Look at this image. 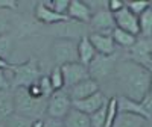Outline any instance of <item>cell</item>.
Here are the masks:
<instances>
[{"mask_svg": "<svg viewBox=\"0 0 152 127\" xmlns=\"http://www.w3.org/2000/svg\"><path fill=\"white\" fill-rule=\"evenodd\" d=\"M151 73V70L129 59H125L117 62L113 76L119 91L122 92V97L131 98L134 101H142L143 97L149 92Z\"/></svg>", "mask_w": 152, "mask_h": 127, "instance_id": "obj_1", "label": "cell"}, {"mask_svg": "<svg viewBox=\"0 0 152 127\" xmlns=\"http://www.w3.org/2000/svg\"><path fill=\"white\" fill-rule=\"evenodd\" d=\"M12 91L15 113L31 120H44L47 110V98H35L29 94L28 88H15Z\"/></svg>", "mask_w": 152, "mask_h": 127, "instance_id": "obj_2", "label": "cell"}, {"mask_svg": "<svg viewBox=\"0 0 152 127\" xmlns=\"http://www.w3.org/2000/svg\"><path fill=\"white\" fill-rule=\"evenodd\" d=\"M9 71L12 76L11 89H15V88H28V86L37 83L43 76L40 62H38L37 58H29L28 61L20 62V64L11 62Z\"/></svg>", "mask_w": 152, "mask_h": 127, "instance_id": "obj_3", "label": "cell"}, {"mask_svg": "<svg viewBox=\"0 0 152 127\" xmlns=\"http://www.w3.org/2000/svg\"><path fill=\"white\" fill-rule=\"evenodd\" d=\"M117 62H119L117 53H114L111 56L96 55L94 59L88 64V74H90V79L96 80L97 83L102 82V80H107L110 76H113Z\"/></svg>", "mask_w": 152, "mask_h": 127, "instance_id": "obj_4", "label": "cell"}, {"mask_svg": "<svg viewBox=\"0 0 152 127\" xmlns=\"http://www.w3.org/2000/svg\"><path fill=\"white\" fill-rule=\"evenodd\" d=\"M52 56L58 67H62L72 62H79L78 43L72 38H58L52 44Z\"/></svg>", "mask_w": 152, "mask_h": 127, "instance_id": "obj_5", "label": "cell"}, {"mask_svg": "<svg viewBox=\"0 0 152 127\" xmlns=\"http://www.w3.org/2000/svg\"><path fill=\"white\" fill-rule=\"evenodd\" d=\"M73 108V101L67 92V89L53 91V94L47 98V110L46 117L55 118V120H64V117Z\"/></svg>", "mask_w": 152, "mask_h": 127, "instance_id": "obj_6", "label": "cell"}, {"mask_svg": "<svg viewBox=\"0 0 152 127\" xmlns=\"http://www.w3.org/2000/svg\"><path fill=\"white\" fill-rule=\"evenodd\" d=\"M129 61L152 71V38H137L131 48H128Z\"/></svg>", "mask_w": 152, "mask_h": 127, "instance_id": "obj_7", "label": "cell"}, {"mask_svg": "<svg viewBox=\"0 0 152 127\" xmlns=\"http://www.w3.org/2000/svg\"><path fill=\"white\" fill-rule=\"evenodd\" d=\"M88 24H90V29L93 33H105V35H113V30L116 27L114 15L107 8L93 12Z\"/></svg>", "mask_w": 152, "mask_h": 127, "instance_id": "obj_8", "label": "cell"}, {"mask_svg": "<svg viewBox=\"0 0 152 127\" xmlns=\"http://www.w3.org/2000/svg\"><path fill=\"white\" fill-rule=\"evenodd\" d=\"M62 76H64V83H66V89L72 88L75 85H78L87 79H90L88 74V67L82 65L81 62H72V64H66L61 67Z\"/></svg>", "mask_w": 152, "mask_h": 127, "instance_id": "obj_9", "label": "cell"}, {"mask_svg": "<svg viewBox=\"0 0 152 127\" xmlns=\"http://www.w3.org/2000/svg\"><path fill=\"white\" fill-rule=\"evenodd\" d=\"M114 21H116V27L122 29V30H126L135 36L140 35V27H138V17L135 14H132V12L126 8L120 9L119 12H116L114 14Z\"/></svg>", "mask_w": 152, "mask_h": 127, "instance_id": "obj_10", "label": "cell"}, {"mask_svg": "<svg viewBox=\"0 0 152 127\" xmlns=\"http://www.w3.org/2000/svg\"><path fill=\"white\" fill-rule=\"evenodd\" d=\"M34 17L37 21H40L41 24L46 26H52V24H61V23H67L70 21L67 15H61L56 14L52 9H49L44 2H38L34 8Z\"/></svg>", "mask_w": 152, "mask_h": 127, "instance_id": "obj_11", "label": "cell"}, {"mask_svg": "<svg viewBox=\"0 0 152 127\" xmlns=\"http://www.w3.org/2000/svg\"><path fill=\"white\" fill-rule=\"evenodd\" d=\"M107 101H108V98L105 97V94L102 91H97L96 94L87 97L84 100L73 101V108L81 110V112H84V113H87V115H91V113L99 110L104 105H107Z\"/></svg>", "mask_w": 152, "mask_h": 127, "instance_id": "obj_12", "label": "cell"}, {"mask_svg": "<svg viewBox=\"0 0 152 127\" xmlns=\"http://www.w3.org/2000/svg\"><path fill=\"white\" fill-rule=\"evenodd\" d=\"M91 45L94 47L97 55H104V56H111L116 53V43H114L111 35L105 33H90L88 35Z\"/></svg>", "mask_w": 152, "mask_h": 127, "instance_id": "obj_13", "label": "cell"}, {"mask_svg": "<svg viewBox=\"0 0 152 127\" xmlns=\"http://www.w3.org/2000/svg\"><path fill=\"white\" fill-rule=\"evenodd\" d=\"M99 89V83L93 79H87L78 85H75L72 88H67V92L72 98V101H78V100H84L87 97H90L93 94H96Z\"/></svg>", "mask_w": 152, "mask_h": 127, "instance_id": "obj_14", "label": "cell"}, {"mask_svg": "<svg viewBox=\"0 0 152 127\" xmlns=\"http://www.w3.org/2000/svg\"><path fill=\"white\" fill-rule=\"evenodd\" d=\"M91 9L87 5V2H81V0H70V6L67 11L69 20L78 21V23H88L91 18Z\"/></svg>", "mask_w": 152, "mask_h": 127, "instance_id": "obj_15", "label": "cell"}, {"mask_svg": "<svg viewBox=\"0 0 152 127\" xmlns=\"http://www.w3.org/2000/svg\"><path fill=\"white\" fill-rule=\"evenodd\" d=\"M97 53H96L94 47L91 45L90 40H88V35L81 36L79 41H78V59H79V62L82 64V65L88 67V64L94 59Z\"/></svg>", "mask_w": 152, "mask_h": 127, "instance_id": "obj_16", "label": "cell"}, {"mask_svg": "<svg viewBox=\"0 0 152 127\" xmlns=\"http://www.w3.org/2000/svg\"><path fill=\"white\" fill-rule=\"evenodd\" d=\"M146 118L131 112H119V115L114 121L113 127H145Z\"/></svg>", "mask_w": 152, "mask_h": 127, "instance_id": "obj_17", "label": "cell"}, {"mask_svg": "<svg viewBox=\"0 0 152 127\" xmlns=\"http://www.w3.org/2000/svg\"><path fill=\"white\" fill-rule=\"evenodd\" d=\"M62 123H64L66 127H91L90 115H87V113L75 109V108L70 109V112L64 117Z\"/></svg>", "mask_w": 152, "mask_h": 127, "instance_id": "obj_18", "label": "cell"}, {"mask_svg": "<svg viewBox=\"0 0 152 127\" xmlns=\"http://www.w3.org/2000/svg\"><path fill=\"white\" fill-rule=\"evenodd\" d=\"M12 113H15L12 91L3 89V91H0V123H5Z\"/></svg>", "mask_w": 152, "mask_h": 127, "instance_id": "obj_19", "label": "cell"}, {"mask_svg": "<svg viewBox=\"0 0 152 127\" xmlns=\"http://www.w3.org/2000/svg\"><path fill=\"white\" fill-rule=\"evenodd\" d=\"M119 98V112H131V113H137L143 118H146L148 121H151V117L148 115V112L145 110L143 105L140 101H134L131 98L126 97H117Z\"/></svg>", "mask_w": 152, "mask_h": 127, "instance_id": "obj_20", "label": "cell"}, {"mask_svg": "<svg viewBox=\"0 0 152 127\" xmlns=\"http://www.w3.org/2000/svg\"><path fill=\"white\" fill-rule=\"evenodd\" d=\"M111 36H113L114 43H116V45H120V47H125V48H131L134 45V43L137 41V38H138V36L126 32V30H122L119 27H114Z\"/></svg>", "mask_w": 152, "mask_h": 127, "instance_id": "obj_21", "label": "cell"}, {"mask_svg": "<svg viewBox=\"0 0 152 127\" xmlns=\"http://www.w3.org/2000/svg\"><path fill=\"white\" fill-rule=\"evenodd\" d=\"M138 27L143 38H152V8L149 6L143 14L138 15Z\"/></svg>", "mask_w": 152, "mask_h": 127, "instance_id": "obj_22", "label": "cell"}, {"mask_svg": "<svg viewBox=\"0 0 152 127\" xmlns=\"http://www.w3.org/2000/svg\"><path fill=\"white\" fill-rule=\"evenodd\" d=\"M119 115V98L116 95H113L108 98V105H107V121L105 127H113L114 121H116Z\"/></svg>", "mask_w": 152, "mask_h": 127, "instance_id": "obj_23", "label": "cell"}, {"mask_svg": "<svg viewBox=\"0 0 152 127\" xmlns=\"http://www.w3.org/2000/svg\"><path fill=\"white\" fill-rule=\"evenodd\" d=\"M12 48H14V40H12V35L11 33L0 35V58L9 61V58L12 55Z\"/></svg>", "mask_w": 152, "mask_h": 127, "instance_id": "obj_24", "label": "cell"}, {"mask_svg": "<svg viewBox=\"0 0 152 127\" xmlns=\"http://www.w3.org/2000/svg\"><path fill=\"white\" fill-rule=\"evenodd\" d=\"M34 120L26 118L18 113H12V115L5 121V127H32Z\"/></svg>", "mask_w": 152, "mask_h": 127, "instance_id": "obj_25", "label": "cell"}, {"mask_svg": "<svg viewBox=\"0 0 152 127\" xmlns=\"http://www.w3.org/2000/svg\"><path fill=\"white\" fill-rule=\"evenodd\" d=\"M49 79H50V83H52L53 91H59V89H64V88H66L64 76H62L61 67L55 65V68L52 70V73H50V76H49Z\"/></svg>", "mask_w": 152, "mask_h": 127, "instance_id": "obj_26", "label": "cell"}, {"mask_svg": "<svg viewBox=\"0 0 152 127\" xmlns=\"http://www.w3.org/2000/svg\"><path fill=\"white\" fill-rule=\"evenodd\" d=\"M12 11L0 9V35H6L12 29Z\"/></svg>", "mask_w": 152, "mask_h": 127, "instance_id": "obj_27", "label": "cell"}, {"mask_svg": "<svg viewBox=\"0 0 152 127\" xmlns=\"http://www.w3.org/2000/svg\"><path fill=\"white\" fill-rule=\"evenodd\" d=\"M49 9H52L56 14L67 15V11L70 6V0H50V2H44Z\"/></svg>", "mask_w": 152, "mask_h": 127, "instance_id": "obj_28", "label": "cell"}, {"mask_svg": "<svg viewBox=\"0 0 152 127\" xmlns=\"http://www.w3.org/2000/svg\"><path fill=\"white\" fill-rule=\"evenodd\" d=\"M108 105V101H107ZM107 105H104L99 110H96L94 113L90 115V123L91 127H105V121H107Z\"/></svg>", "mask_w": 152, "mask_h": 127, "instance_id": "obj_29", "label": "cell"}, {"mask_svg": "<svg viewBox=\"0 0 152 127\" xmlns=\"http://www.w3.org/2000/svg\"><path fill=\"white\" fill-rule=\"evenodd\" d=\"M126 8H128L132 14H135L137 17L143 14V12L151 6V2H145V0H134V2H125Z\"/></svg>", "mask_w": 152, "mask_h": 127, "instance_id": "obj_30", "label": "cell"}, {"mask_svg": "<svg viewBox=\"0 0 152 127\" xmlns=\"http://www.w3.org/2000/svg\"><path fill=\"white\" fill-rule=\"evenodd\" d=\"M38 85H40L41 88V92L46 98H49L50 95L53 94V88H52V83H50V79H49V76H41L40 80H38Z\"/></svg>", "mask_w": 152, "mask_h": 127, "instance_id": "obj_31", "label": "cell"}, {"mask_svg": "<svg viewBox=\"0 0 152 127\" xmlns=\"http://www.w3.org/2000/svg\"><path fill=\"white\" fill-rule=\"evenodd\" d=\"M11 80H12L11 71L9 70H5V71L0 70V91L11 89Z\"/></svg>", "mask_w": 152, "mask_h": 127, "instance_id": "obj_32", "label": "cell"}, {"mask_svg": "<svg viewBox=\"0 0 152 127\" xmlns=\"http://www.w3.org/2000/svg\"><path fill=\"white\" fill-rule=\"evenodd\" d=\"M123 8H125V2H120V0H110V2H107V9L113 15L116 14V12H119L120 9H123Z\"/></svg>", "mask_w": 152, "mask_h": 127, "instance_id": "obj_33", "label": "cell"}, {"mask_svg": "<svg viewBox=\"0 0 152 127\" xmlns=\"http://www.w3.org/2000/svg\"><path fill=\"white\" fill-rule=\"evenodd\" d=\"M140 103L143 105L145 110L148 112V115H149V117H151V120H152V94H151V92H148V94L143 97V100L140 101Z\"/></svg>", "mask_w": 152, "mask_h": 127, "instance_id": "obj_34", "label": "cell"}, {"mask_svg": "<svg viewBox=\"0 0 152 127\" xmlns=\"http://www.w3.org/2000/svg\"><path fill=\"white\" fill-rule=\"evenodd\" d=\"M28 91H29V94H31L32 97H35V98H41V97H44L43 92H41L40 85H38V82L34 83V85H31V86H28ZM44 98H46V97H44Z\"/></svg>", "mask_w": 152, "mask_h": 127, "instance_id": "obj_35", "label": "cell"}, {"mask_svg": "<svg viewBox=\"0 0 152 127\" xmlns=\"http://www.w3.org/2000/svg\"><path fill=\"white\" fill-rule=\"evenodd\" d=\"M43 127H66V126H64V123H62V120H55V118L46 117Z\"/></svg>", "mask_w": 152, "mask_h": 127, "instance_id": "obj_36", "label": "cell"}, {"mask_svg": "<svg viewBox=\"0 0 152 127\" xmlns=\"http://www.w3.org/2000/svg\"><path fill=\"white\" fill-rule=\"evenodd\" d=\"M9 68H11V62L6 61V59H2V58H0V70L5 71V70H9Z\"/></svg>", "mask_w": 152, "mask_h": 127, "instance_id": "obj_37", "label": "cell"}, {"mask_svg": "<svg viewBox=\"0 0 152 127\" xmlns=\"http://www.w3.org/2000/svg\"><path fill=\"white\" fill-rule=\"evenodd\" d=\"M43 124H44V120H35L32 123V127H43Z\"/></svg>", "mask_w": 152, "mask_h": 127, "instance_id": "obj_38", "label": "cell"}, {"mask_svg": "<svg viewBox=\"0 0 152 127\" xmlns=\"http://www.w3.org/2000/svg\"><path fill=\"white\" fill-rule=\"evenodd\" d=\"M149 92L152 94V73H151V83H149Z\"/></svg>", "mask_w": 152, "mask_h": 127, "instance_id": "obj_39", "label": "cell"}, {"mask_svg": "<svg viewBox=\"0 0 152 127\" xmlns=\"http://www.w3.org/2000/svg\"><path fill=\"white\" fill-rule=\"evenodd\" d=\"M145 127H152V120H151V121H146Z\"/></svg>", "mask_w": 152, "mask_h": 127, "instance_id": "obj_40", "label": "cell"}, {"mask_svg": "<svg viewBox=\"0 0 152 127\" xmlns=\"http://www.w3.org/2000/svg\"><path fill=\"white\" fill-rule=\"evenodd\" d=\"M0 127H5V123H0Z\"/></svg>", "mask_w": 152, "mask_h": 127, "instance_id": "obj_41", "label": "cell"}, {"mask_svg": "<svg viewBox=\"0 0 152 127\" xmlns=\"http://www.w3.org/2000/svg\"><path fill=\"white\" fill-rule=\"evenodd\" d=\"M151 8H152V2H151Z\"/></svg>", "mask_w": 152, "mask_h": 127, "instance_id": "obj_42", "label": "cell"}]
</instances>
